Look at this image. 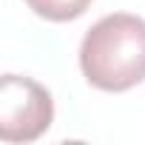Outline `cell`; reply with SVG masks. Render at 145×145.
Instances as JSON below:
<instances>
[{
  "mask_svg": "<svg viewBox=\"0 0 145 145\" xmlns=\"http://www.w3.org/2000/svg\"><path fill=\"white\" fill-rule=\"evenodd\" d=\"M26 6L37 17H46L51 23H68V20H77L80 14H86L91 0H26Z\"/></svg>",
  "mask_w": 145,
  "mask_h": 145,
  "instance_id": "3957f363",
  "label": "cell"
},
{
  "mask_svg": "<svg viewBox=\"0 0 145 145\" xmlns=\"http://www.w3.org/2000/svg\"><path fill=\"white\" fill-rule=\"evenodd\" d=\"M83 77L100 91H128L145 80V20L128 12L100 17L80 43Z\"/></svg>",
  "mask_w": 145,
  "mask_h": 145,
  "instance_id": "6da1fadb",
  "label": "cell"
},
{
  "mask_svg": "<svg viewBox=\"0 0 145 145\" xmlns=\"http://www.w3.org/2000/svg\"><path fill=\"white\" fill-rule=\"evenodd\" d=\"M54 122V103L48 88L31 77H0V139L31 142L43 137Z\"/></svg>",
  "mask_w": 145,
  "mask_h": 145,
  "instance_id": "7a4b0ae2",
  "label": "cell"
}]
</instances>
